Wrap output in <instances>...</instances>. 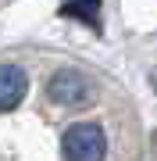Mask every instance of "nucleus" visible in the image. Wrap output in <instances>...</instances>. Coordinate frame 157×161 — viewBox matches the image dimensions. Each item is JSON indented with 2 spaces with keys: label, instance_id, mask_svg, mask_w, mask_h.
I'll return each instance as SVG.
<instances>
[{
  "label": "nucleus",
  "instance_id": "obj_1",
  "mask_svg": "<svg viewBox=\"0 0 157 161\" xmlns=\"http://www.w3.org/2000/svg\"><path fill=\"white\" fill-rule=\"evenodd\" d=\"M61 150H64V161H104L107 132L97 122H75V125H68V132H64Z\"/></svg>",
  "mask_w": 157,
  "mask_h": 161
},
{
  "label": "nucleus",
  "instance_id": "obj_2",
  "mask_svg": "<svg viewBox=\"0 0 157 161\" xmlns=\"http://www.w3.org/2000/svg\"><path fill=\"white\" fill-rule=\"evenodd\" d=\"M47 97L61 108H79L93 97V79L82 75L79 68H61L54 72V79L47 82Z\"/></svg>",
  "mask_w": 157,
  "mask_h": 161
},
{
  "label": "nucleus",
  "instance_id": "obj_3",
  "mask_svg": "<svg viewBox=\"0 0 157 161\" xmlns=\"http://www.w3.org/2000/svg\"><path fill=\"white\" fill-rule=\"evenodd\" d=\"M29 93V75L18 64H0V111H11Z\"/></svg>",
  "mask_w": 157,
  "mask_h": 161
},
{
  "label": "nucleus",
  "instance_id": "obj_4",
  "mask_svg": "<svg viewBox=\"0 0 157 161\" xmlns=\"http://www.w3.org/2000/svg\"><path fill=\"white\" fill-rule=\"evenodd\" d=\"M61 14L64 18H75V22H86V25H100V0H64L61 4Z\"/></svg>",
  "mask_w": 157,
  "mask_h": 161
}]
</instances>
